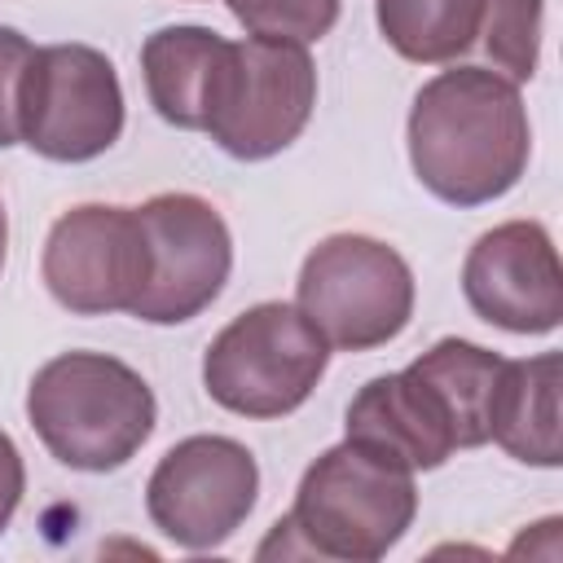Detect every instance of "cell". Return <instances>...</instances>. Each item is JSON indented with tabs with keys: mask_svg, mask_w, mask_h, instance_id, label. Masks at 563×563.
Segmentation results:
<instances>
[{
	"mask_svg": "<svg viewBox=\"0 0 563 563\" xmlns=\"http://www.w3.org/2000/svg\"><path fill=\"white\" fill-rule=\"evenodd\" d=\"M528 154L532 128L519 84L488 66H453L418 88L409 110V163L440 202L484 207L510 194Z\"/></svg>",
	"mask_w": 563,
	"mask_h": 563,
	"instance_id": "6da1fadb",
	"label": "cell"
},
{
	"mask_svg": "<svg viewBox=\"0 0 563 563\" xmlns=\"http://www.w3.org/2000/svg\"><path fill=\"white\" fill-rule=\"evenodd\" d=\"M413 471L369 453L356 440L325 449L299 479L290 515H282L260 545V559H339L374 563L413 523Z\"/></svg>",
	"mask_w": 563,
	"mask_h": 563,
	"instance_id": "7a4b0ae2",
	"label": "cell"
},
{
	"mask_svg": "<svg viewBox=\"0 0 563 563\" xmlns=\"http://www.w3.org/2000/svg\"><path fill=\"white\" fill-rule=\"evenodd\" d=\"M158 418L150 383L106 352H62L26 387V422L70 471H119L141 453Z\"/></svg>",
	"mask_w": 563,
	"mask_h": 563,
	"instance_id": "3957f363",
	"label": "cell"
},
{
	"mask_svg": "<svg viewBox=\"0 0 563 563\" xmlns=\"http://www.w3.org/2000/svg\"><path fill=\"white\" fill-rule=\"evenodd\" d=\"M330 365L325 334L299 312V303H255L233 317L202 356L207 396L238 418L295 413Z\"/></svg>",
	"mask_w": 563,
	"mask_h": 563,
	"instance_id": "277c9868",
	"label": "cell"
},
{
	"mask_svg": "<svg viewBox=\"0 0 563 563\" xmlns=\"http://www.w3.org/2000/svg\"><path fill=\"white\" fill-rule=\"evenodd\" d=\"M295 303L330 347L369 352L409 325L413 273L396 246L365 233H334L308 251Z\"/></svg>",
	"mask_w": 563,
	"mask_h": 563,
	"instance_id": "5b68a950",
	"label": "cell"
},
{
	"mask_svg": "<svg viewBox=\"0 0 563 563\" xmlns=\"http://www.w3.org/2000/svg\"><path fill=\"white\" fill-rule=\"evenodd\" d=\"M123 132L114 62L92 44L31 48L18 84V141L53 163H88Z\"/></svg>",
	"mask_w": 563,
	"mask_h": 563,
	"instance_id": "8992f818",
	"label": "cell"
},
{
	"mask_svg": "<svg viewBox=\"0 0 563 563\" xmlns=\"http://www.w3.org/2000/svg\"><path fill=\"white\" fill-rule=\"evenodd\" d=\"M317 106V66L308 44L290 40H229L220 88L207 114L211 141L242 158L260 163L282 154L312 119Z\"/></svg>",
	"mask_w": 563,
	"mask_h": 563,
	"instance_id": "52a82bcc",
	"label": "cell"
},
{
	"mask_svg": "<svg viewBox=\"0 0 563 563\" xmlns=\"http://www.w3.org/2000/svg\"><path fill=\"white\" fill-rule=\"evenodd\" d=\"M255 497L260 466L233 435H189L172 444L145 484L150 523L194 554L224 545L255 510Z\"/></svg>",
	"mask_w": 563,
	"mask_h": 563,
	"instance_id": "ba28073f",
	"label": "cell"
},
{
	"mask_svg": "<svg viewBox=\"0 0 563 563\" xmlns=\"http://www.w3.org/2000/svg\"><path fill=\"white\" fill-rule=\"evenodd\" d=\"M48 295L75 317L132 312L150 282V238L136 207L84 202L53 220L40 255Z\"/></svg>",
	"mask_w": 563,
	"mask_h": 563,
	"instance_id": "9c48e42d",
	"label": "cell"
},
{
	"mask_svg": "<svg viewBox=\"0 0 563 563\" xmlns=\"http://www.w3.org/2000/svg\"><path fill=\"white\" fill-rule=\"evenodd\" d=\"M136 211L150 238V282L132 303V317L150 325L194 321L216 303L233 268L224 216L198 194H154Z\"/></svg>",
	"mask_w": 563,
	"mask_h": 563,
	"instance_id": "30bf717a",
	"label": "cell"
},
{
	"mask_svg": "<svg viewBox=\"0 0 563 563\" xmlns=\"http://www.w3.org/2000/svg\"><path fill=\"white\" fill-rule=\"evenodd\" d=\"M471 312L510 334H550L563 321V268L537 220H506L475 238L462 264Z\"/></svg>",
	"mask_w": 563,
	"mask_h": 563,
	"instance_id": "8fae6325",
	"label": "cell"
},
{
	"mask_svg": "<svg viewBox=\"0 0 563 563\" xmlns=\"http://www.w3.org/2000/svg\"><path fill=\"white\" fill-rule=\"evenodd\" d=\"M343 440H356L405 471H435L462 449L449 400L418 365L369 378L347 405Z\"/></svg>",
	"mask_w": 563,
	"mask_h": 563,
	"instance_id": "7c38bea8",
	"label": "cell"
},
{
	"mask_svg": "<svg viewBox=\"0 0 563 563\" xmlns=\"http://www.w3.org/2000/svg\"><path fill=\"white\" fill-rule=\"evenodd\" d=\"M229 57V40L207 26H163L141 44V75L150 106L158 119L185 132H202L220 70Z\"/></svg>",
	"mask_w": 563,
	"mask_h": 563,
	"instance_id": "4fadbf2b",
	"label": "cell"
},
{
	"mask_svg": "<svg viewBox=\"0 0 563 563\" xmlns=\"http://www.w3.org/2000/svg\"><path fill=\"white\" fill-rule=\"evenodd\" d=\"M559 352H541L528 361H501L493 405H488V440L501 444L515 462L554 471L563 462L559 440Z\"/></svg>",
	"mask_w": 563,
	"mask_h": 563,
	"instance_id": "5bb4252c",
	"label": "cell"
},
{
	"mask_svg": "<svg viewBox=\"0 0 563 563\" xmlns=\"http://www.w3.org/2000/svg\"><path fill=\"white\" fill-rule=\"evenodd\" d=\"M374 18L405 62L440 66L475 48L484 0H374Z\"/></svg>",
	"mask_w": 563,
	"mask_h": 563,
	"instance_id": "9a60e30c",
	"label": "cell"
},
{
	"mask_svg": "<svg viewBox=\"0 0 563 563\" xmlns=\"http://www.w3.org/2000/svg\"><path fill=\"white\" fill-rule=\"evenodd\" d=\"M501 361L506 356H497V352H488V347H479L471 339H440L422 356L409 361L449 400V413H453L462 449L488 444V405H493V387H497Z\"/></svg>",
	"mask_w": 563,
	"mask_h": 563,
	"instance_id": "2e32d148",
	"label": "cell"
},
{
	"mask_svg": "<svg viewBox=\"0 0 563 563\" xmlns=\"http://www.w3.org/2000/svg\"><path fill=\"white\" fill-rule=\"evenodd\" d=\"M541 18L545 0H484V53L493 70L510 84H528L541 57Z\"/></svg>",
	"mask_w": 563,
	"mask_h": 563,
	"instance_id": "e0dca14e",
	"label": "cell"
},
{
	"mask_svg": "<svg viewBox=\"0 0 563 563\" xmlns=\"http://www.w3.org/2000/svg\"><path fill=\"white\" fill-rule=\"evenodd\" d=\"M224 4L246 26V35L290 40V44H312L330 35L343 9V0H224Z\"/></svg>",
	"mask_w": 563,
	"mask_h": 563,
	"instance_id": "ac0fdd59",
	"label": "cell"
},
{
	"mask_svg": "<svg viewBox=\"0 0 563 563\" xmlns=\"http://www.w3.org/2000/svg\"><path fill=\"white\" fill-rule=\"evenodd\" d=\"M31 57V40L13 26H0V150L18 145V84Z\"/></svg>",
	"mask_w": 563,
	"mask_h": 563,
	"instance_id": "d6986e66",
	"label": "cell"
},
{
	"mask_svg": "<svg viewBox=\"0 0 563 563\" xmlns=\"http://www.w3.org/2000/svg\"><path fill=\"white\" fill-rule=\"evenodd\" d=\"M22 488H26V471H22V453L18 444L9 440V431H0V532L9 528L18 501H22Z\"/></svg>",
	"mask_w": 563,
	"mask_h": 563,
	"instance_id": "ffe728a7",
	"label": "cell"
},
{
	"mask_svg": "<svg viewBox=\"0 0 563 563\" xmlns=\"http://www.w3.org/2000/svg\"><path fill=\"white\" fill-rule=\"evenodd\" d=\"M4 260H9V216H4V202H0V273H4Z\"/></svg>",
	"mask_w": 563,
	"mask_h": 563,
	"instance_id": "44dd1931",
	"label": "cell"
}]
</instances>
